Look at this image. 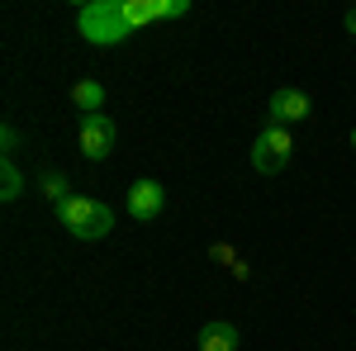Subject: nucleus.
<instances>
[{"label": "nucleus", "mask_w": 356, "mask_h": 351, "mask_svg": "<svg viewBox=\"0 0 356 351\" xmlns=\"http://www.w3.org/2000/svg\"><path fill=\"white\" fill-rule=\"evenodd\" d=\"M57 218H62V228L76 243H100V238H110V228H114V209L105 199H95V195H67L57 204Z\"/></svg>", "instance_id": "1"}, {"label": "nucleus", "mask_w": 356, "mask_h": 351, "mask_svg": "<svg viewBox=\"0 0 356 351\" xmlns=\"http://www.w3.org/2000/svg\"><path fill=\"white\" fill-rule=\"evenodd\" d=\"M76 28L90 43H124L134 28H129V15H124V0H95L76 15Z\"/></svg>", "instance_id": "2"}, {"label": "nucleus", "mask_w": 356, "mask_h": 351, "mask_svg": "<svg viewBox=\"0 0 356 351\" xmlns=\"http://www.w3.org/2000/svg\"><path fill=\"white\" fill-rule=\"evenodd\" d=\"M290 157H295V138H290V129H280V124H266V129L257 133V142H252V166H257L261 176L285 171Z\"/></svg>", "instance_id": "3"}, {"label": "nucleus", "mask_w": 356, "mask_h": 351, "mask_svg": "<svg viewBox=\"0 0 356 351\" xmlns=\"http://www.w3.org/2000/svg\"><path fill=\"white\" fill-rule=\"evenodd\" d=\"M114 138H119V129H114L110 114H81V157L86 162H105L114 152Z\"/></svg>", "instance_id": "4"}, {"label": "nucleus", "mask_w": 356, "mask_h": 351, "mask_svg": "<svg viewBox=\"0 0 356 351\" xmlns=\"http://www.w3.org/2000/svg\"><path fill=\"white\" fill-rule=\"evenodd\" d=\"M266 114H271V124L290 129V124H304V119L314 114V100H309L304 90H295V85H280L271 95V105H266Z\"/></svg>", "instance_id": "5"}, {"label": "nucleus", "mask_w": 356, "mask_h": 351, "mask_svg": "<svg viewBox=\"0 0 356 351\" xmlns=\"http://www.w3.org/2000/svg\"><path fill=\"white\" fill-rule=\"evenodd\" d=\"M162 209H166V190L157 186V181H134V186H129V214H134L138 223H152Z\"/></svg>", "instance_id": "6"}, {"label": "nucleus", "mask_w": 356, "mask_h": 351, "mask_svg": "<svg viewBox=\"0 0 356 351\" xmlns=\"http://www.w3.org/2000/svg\"><path fill=\"white\" fill-rule=\"evenodd\" d=\"M200 351H238V327L228 318H214V323L200 327Z\"/></svg>", "instance_id": "7"}, {"label": "nucleus", "mask_w": 356, "mask_h": 351, "mask_svg": "<svg viewBox=\"0 0 356 351\" xmlns=\"http://www.w3.org/2000/svg\"><path fill=\"white\" fill-rule=\"evenodd\" d=\"M72 100H76V109H81V114H105V85L86 76V81L72 85Z\"/></svg>", "instance_id": "8"}, {"label": "nucleus", "mask_w": 356, "mask_h": 351, "mask_svg": "<svg viewBox=\"0 0 356 351\" xmlns=\"http://www.w3.org/2000/svg\"><path fill=\"white\" fill-rule=\"evenodd\" d=\"M19 195H24V176H19V166H15V162H5V171H0V199L15 204Z\"/></svg>", "instance_id": "9"}, {"label": "nucleus", "mask_w": 356, "mask_h": 351, "mask_svg": "<svg viewBox=\"0 0 356 351\" xmlns=\"http://www.w3.org/2000/svg\"><path fill=\"white\" fill-rule=\"evenodd\" d=\"M38 190L53 199V209H57V204L67 199V190H72V186H67V176H62V171H43V176H38Z\"/></svg>", "instance_id": "10"}, {"label": "nucleus", "mask_w": 356, "mask_h": 351, "mask_svg": "<svg viewBox=\"0 0 356 351\" xmlns=\"http://www.w3.org/2000/svg\"><path fill=\"white\" fill-rule=\"evenodd\" d=\"M0 142H5V162H15V147H19V133H15V124H5V129H0Z\"/></svg>", "instance_id": "11"}, {"label": "nucleus", "mask_w": 356, "mask_h": 351, "mask_svg": "<svg viewBox=\"0 0 356 351\" xmlns=\"http://www.w3.org/2000/svg\"><path fill=\"white\" fill-rule=\"evenodd\" d=\"M342 24H347V33H352V38H356V5H352V10H347V15H342Z\"/></svg>", "instance_id": "12"}, {"label": "nucleus", "mask_w": 356, "mask_h": 351, "mask_svg": "<svg viewBox=\"0 0 356 351\" xmlns=\"http://www.w3.org/2000/svg\"><path fill=\"white\" fill-rule=\"evenodd\" d=\"M352 147H356V129H352Z\"/></svg>", "instance_id": "13"}]
</instances>
